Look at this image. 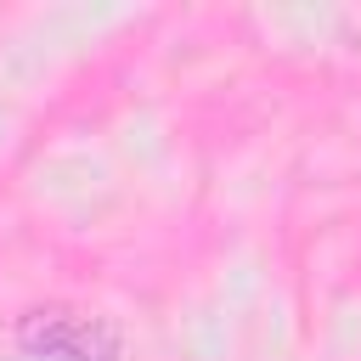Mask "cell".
Masks as SVG:
<instances>
[{
  "label": "cell",
  "mask_w": 361,
  "mask_h": 361,
  "mask_svg": "<svg viewBox=\"0 0 361 361\" xmlns=\"http://www.w3.org/2000/svg\"><path fill=\"white\" fill-rule=\"evenodd\" d=\"M17 338L39 355H56V361H113L118 350V333L96 316H73V310H28Z\"/></svg>",
  "instance_id": "6da1fadb"
}]
</instances>
